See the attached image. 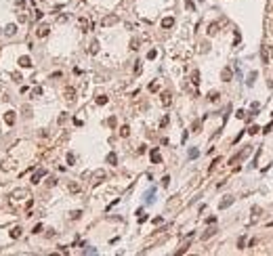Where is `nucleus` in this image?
Returning <instances> with one entry per match:
<instances>
[{
  "label": "nucleus",
  "mask_w": 273,
  "mask_h": 256,
  "mask_svg": "<svg viewBox=\"0 0 273 256\" xmlns=\"http://www.w3.org/2000/svg\"><path fill=\"white\" fill-rule=\"evenodd\" d=\"M25 197H30V191H25V189H15L11 193V201H23Z\"/></svg>",
  "instance_id": "nucleus-1"
},
{
  "label": "nucleus",
  "mask_w": 273,
  "mask_h": 256,
  "mask_svg": "<svg viewBox=\"0 0 273 256\" xmlns=\"http://www.w3.org/2000/svg\"><path fill=\"white\" fill-rule=\"evenodd\" d=\"M248 153H250V147H246V149H242L240 153H235V155L231 157V160H229V164H235V162H240L242 157H246V155H248Z\"/></svg>",
  "instance_id": "nucleus-2"
},
{
  "label": "nucleus",
  "mask_w": 273,
  "mask_h": 256,
  "mask_svg": "<svg viewBox=\"0 0 273 256\" xmlns=\"http://www.w3.org/2000/svg\"><path fill=\"white\" fill-rule=\"evenodd\" d=\"M48 32H50V28H48L46 23H42V25H38L36 36H38V38H46V36H48Z\"/></svg>",
  "instance_id": "nucleus-3"
},
{
  "label": "nucleus",
  "mask_w": 273,
  "mask_h": 256,
  "mask_svg": "<svg viewBox=\"0 0 273 256\" xmlns=\"http://www.w3.org/2000/svg\"><path fill=\"white\" fill-rule=\"evenodd\" d=\"M78 25H80V30H82V32H88V30L93 28L91 21L86 19V17H80V19H78Z\"/></svg>",
  "instance_id": "nucleus-4"
},
{
  "label": "nucleus",
  "mask_w": 273,
  "mask_h": 256,
  "mask_svg": "<svg viewBox=\"0 0 273 256\" xmlns=\"http://www.w3.org/2000/svg\"><path fill=\"white\" fill-rule=\"evenodd\" d=\"M65 101H67V103H74V101H76V90H74L72 86L65 88Z\"/></svg>",
  "instance_id": "nucleus-5"
},
{
  "label": "nucleus",
  "mask_w": 273,
  "mask_h": 256,
  "mask_svg": "<svg viewBox=\"0 0 273 256\" xmlns=\"http://www.w3.org/2000/svg\"><path fill=\"white\" fill-rule=\"evenodd\" d=\"M160 101H162L164 107H170V103H172V95H170V92H162V95H160Z\"/></svg>",
  "instance_id": "nucleus-6"
},
{
  "label": "nucleus",
  "mask_w": 273,
  "mask_h": 256,
  "mask_svg": "<svg viewBox=\"0 0 273 256\" xmlns=\"http://www.w3.org/2000/svg\"><path fill=\"white\" fill-rule=\"evenodd\" d=\"M44 174H46V170H44V168L36 170V172H34V176H32V185H38V183H40V179H42Z\"/></svg>",
  "instance_id": "nucleus-7"
},
{
  "label": "nucleus",
  "mask_w": 273,
  "mask_h": 256,
  "mask_svg": "<svg viewBox=\"0 0 273 256\" xmlns=\"http://www.w3.org/2000/svg\"><path fill=\"white\" fill-rule=\"evenodd\" d=\"M116 23H118V15H107V17L103 19V25H105V28H109V25H116Z\"/></svg>",
  "instance_id": "nucleus-8"
},
{
  "label": "nucleus",
  "mask_w": 273,
  "mask_h": 256,
  "mask_svg": "<svg viewBox=\"0 0 273 256\" xmlns=\"http://www.w3.org/2000/svg\"><path fill=\"white\" fill-rule=\"evenodd\" d=\"M172 25H174V17H164L162 19V28L164 30H170Z\"/></svg>",
  "instance_id": "nucleus-9"
},
{
  "label": "nucleus",
  "mask_w": 273,
  "mask_h": 256,
  "mask_svg": "<svg viewBox=\"0 0 273 256\" xmlns=\"http://www.w3.org/2000/svg\"><path fill=\"white\" fill-rule=\"evenodd\" d=\"M221 78H223V82H229L233 78V72H231V67H225L223 69V74H221Z\"/></svg>",
  "instance_id": "nucleus-10"
},
{
  "label": "nucleus",
  "mask_w": 273,
  "mask_h": 256,
  "mask_svg": "<svg viewBox=\"0 0 273 256\" xmlns=\"http://www.w3.org/2000/svg\"><path fill=\"white\" fill-rule=\"evenodd\" d=\"M4 122H6L8 126H13L15 124V111H6L4 113Z\"/></svg>",
  "instance_id": "nucleus-11"
},
{
  "label": "nucleus",
  "mask_w": 273,
  "mask_h": 256,
  "mask_svg": "<svg viewBox=\"0 0 273 256\" xmlns=\"http://www.w3.org/2000/svg\"><path fill=\"white\" fill-rule=\"evenodd\" d=\"M231 204H233V197H231V195H227V197L221 201V204H218V208H221V210H225V208H229Z\"/></svg>",
  "instance_id": "nucleus-12"
},
{
  "label": "nucleus",
  "mask_w": 273,
  "mask_h": 256,
  "mask_svg": "<svg viewBox=\"0 0 273 256\" xmlns=\"http://www.w3.org/2000/svg\"><path fill=\"white\" fill-rule=\"evenodd\" d=\"M4 34H6V36H15V34H17V25L15 23H8L6 30H4Z\"/></svg>",
  "instance_id": "nucleus-13"
},
{
  "label": "nucleus",
  "mask_w": 273,
  "mask_h": 256,
  "mask_svg": "<svg viewBox=\"0 0 273 256\" xmlns=\"http://www.w3.org/2000/svg\"><path fill=\"white\" fill-rule=\"evenodd\" d=\"M19 65L21 67H32V59L25 55V57H19Z\"/></svg>",
  "instance_id": "nucleus-14"
},
{
  "label": "nucleus",
  "mask_w": 273,
  "mask_h": 256,
  "mask_svg": "<svg viewBox=\"0 0 273 256\" xmlns=\"http://www.w3.org/2000/svg\"><path fill=\"white\" fill-rule=\"evenodd\" d=\"M151 162H153V164H160V162H162V155H160L158 149H153V151H151Z\"/></svg>",
  "instance_id": "nucleus-15"
},
{
  "label": "nucleus",
  "mask_w": 273,
  "mask_h": 256,
  "mask_svg": "<svg viewBox=\"0 0 273 256\" xmlns=\"http://www.w3.org/2000/svg\"><path fill=\"white\" fill-rule=\"evenodd\" d=\"M88 52H91V55H95V52H99V42H97V40H93V42H91V46H88Z\"/></svg>",
  "instance_id": "nucleus-16"
},
{
  "label": "nucleus",
  "mask_w": 273,
  "mask_h": 256,
  "mask_svg": "<svg viewBox=\"0 0 273 256\" xmlns=\"http://www.w3.org/2000/svg\"><path fill=\"white\" fill-rule=\"evenodd\" d=\"M214 233H216V229H214V227H210V229H206V233L202 235V239H208V237H212Z\"/></svg>",
  "instance_id": "nucleus-17"
},
{
  "label": "nucleus",
  "mask_w": 273,
  "mask_h": 256,
  "mask_svg": "<svg viewBox=\"0 0 273 256\" xmlns=\"http://www.w3.org/2000/svg\"><path fill=\"white\" fill-rule=\"evenodd\" d=\"M216 32H218V23H210L208 25V34L212 36V34H216Z\"/></svg>",
  "instance_id": "nucleus-18"
},
{
  "label": "nucleus",
  "mask_w": 273,
  "mask_h": 256,
  "mask_svg": "<svg viewBox=\"0 0 273 256\" xmlns=\"http://www.w3.org/2000/svg\"><path fill=\"white\" fill-rule=\"evenodd\" d=\"M11 237H13V239H17V237H21V227H15L13 231H11Z\"/></svg>",
  "instance_id": "nucleus-19"
},
{
  "label": "nucleus",
  "mask_w": 273,
  "mask_h": 256,
  "mask_svg": "<svg viewBox=\"0 0 273 256\" xmlns=\"http://www.w3.org/2000/svg\"><path fill=\"white\" fill-rule=\"evenodd\" d=\"M107 164H111V166L118 164V155H116V153H109V155H107Z\"/></svg>",
  "instance_id": "nucleus-20"
},
{
  "label": "nucleus",
  "mask_w": 273,
  "mask_h": 256,
  "mask_svg": "<svg viewBox=\"0 0 273 256\" xmlns=\"http://www.w3.org/2000/svg\"><path fill=\"white\" fill-rule=\"evenodd\" d=\"M218 97H221V95H218L216 90H212V92H210V95H208V99H210V101H212V103H216V101H218Z\"/></svg>",
  "instance_id": "nucleus-21"
},
{
  "label": "nucleus",
  "mask_w": 273,
  "mask_h": 256,
  "mask_svg": "<svg viewBox=\"0 0 273 256\" xmlns=\"http://www.w3.org/2000/svg\"><path fill=\"white\" fill-rule=\"evenodd\" d=\"M105 103H107V97H105V95H99V97H97V105H105Z\"/></svg>",
  "instance_id": "nucleus-22"
},
{
  "label": "nucleus",
  "mask_w": 273,
  "mask_h": 256,
  "mask_svg": "<svg viewBox=\"0 0 273 256\" xmlns=\"http://www.w3.org/2000/svg\"><path fill=\"white\" fill-rule=\"evenodd\" d=\"M32 97H34V99H38V97H42V88H34V90H32Z\"/></svg>",
  "instance_id": "nucleus-23"
},
{
  "label": "nucleus",
  "mask_w": 273,
  "mask_h": 256,
  "mask_svg": "<svg viewBox=\"0 0 273 256\" xmlns=\"http://www.w3.org/2000/svg\"><path fill=\"white\" fill-rule=\"evenodd\" d=\"M128 135H130V128L128 126H122L120 128V137H128Z\"/></svg>",
  "instance_id": "nucleus-24"
},
{
  "label": "nucleus",
  "mask_w": 273,
  "mask_h": 256,
  "mask_svg": "<svg viewBox=\"0 0 273 256\" xmlns=\"http://www.w3.org/2000/svg\"><path fill=\"white\" fill-rule=\"evenodd\" d=\"M191 82H193V84H200V74H198V72L191 74Z\"/></svg>",
  "instance_id": "nucleus-25"
},
{
  "label": "nucleus",
  "mask_w": 273,
  "mask_h": 256,
  "mask_svg": "<svg viewBox=\"0 0 273 256\" xmlns=\"http://www.w3.org/2000/svg\"><path fill=\"white\" fill-rule=\"evenodd\" d=\"M69 191H72V193H78V191H80V187H78V183H69Z\"/></svg>",
  "instance_id": "nucleus-26"
},
{
  "label": "nucleus",
  "mask_w": 273,
  "mask_h": 256,
  "mask_svg": "<svg viewBox=\"0 0 273 256\" xmlns=\"http://www.w3.org/2000/svg\"><path fill=\"white\" fill-rule=\"evenodd\" d=\"M17 19H19L21 23H25V21H28V15H25V11H23V13H19V15H17Z\"/></svg>",
  "instance_id": "nucleus-27"
},
{
  "label": "nucleus",
  "mask_w": 273,
  "mask_h": 256,
  "mask_svg": "<svg viewBox=\"0 0 273 256\" xmlns=\"http://www.w3.org/2000/svg\"><path fill=\"white\" fill-rule=\"evenodd\" d=\"M23 113H25V118H32V109H30V105H25V107H23Z\"/></svg>",
  "instance_id": "nucleus-28"
},
{
  "label": "nucleus",
  "mask_w": 273,
  "mask_h": 256,
  "mask_svg": "<svg viewBox=\"0 0 273 256\" xmlns=\"http://www.w3.org/2000/svg\"><path fill=\"white\" fill-rule=\"evenodd\" d=\"M193 132H200V128H202V122H193Z\"/></svg>",
  "instance_id": "nucleus-29"
},
{
  "label": "nucleus",
  "mask_w": 273,
  "mask_h": 256,
  "mask_svg": "<svg viewBox=\"0 0 273 256\" xmlns=\"http://www.w3.org/2000/svg\"><path fill=\"white\" fill-rule=\"evenodd\" d=\"M168 185H170V176H164L162 179V187H168Z\"/></svg>",
  "instance_id": "nucleus-30"
},
{
  "label": "nucleus",
  "mask_w": 273,
  "mask_h": 256,
  "mask_svg": "<svg viewBox=\"0 0 273 256\" xmlns=\"http://www.w3.org/2000/svg\"><path fill=\"white\" fill-rule=\"evenodd\" d=\"M185 6H187V8H189V11H193V8H196V4H193V2H191V0H185Z\"/></svg>",
  "instance_id": "nucleus-31"
},
{
  "label": "nucleus",
  "mask_w": 273,
  "mask_h": 256,
  "mask_svg": "<svg viewBox=\"0 0 273 256\" xmlns=\"http://www.w3.org/2000/svg\"><path fill=\"white\" fill-rule=\"evenodd\" d=\"M76 162V155L74 153H67V164H74Z\"/></svg>",
  "instance_id": "nucleus-32"
},
{
  "label": "nucleus",
  "mask_w": 273,
  "mask_h": 256,
  "mask_svg": "<svg viewBox=\"0 0 273 256\" xmlns=\"http://www.w3.org/2000/svg\"><path fill=\"white\" fill-rule=\"evenodd\" d=\"M95 179H105V172L103 170H97L95 172Z\"/></svg>",
  "instance_id": "nucleus-33"
},
{
  "label": "nucleus",
  "mask_w": 273,
  "mask_h": 256,
  "mask_svg": "<svg viewBox=\"0 0 273 256\" xmlns=\"http://www.w3.org/2000/svg\"><path fill=\"white\" fill-rule=\"evenodd\" d=\"M130 48H133V50H137V48H139V40H137V38L130 42Z\"/></svg>",
  "instance_id": "nucleus-34"
},
{
  "label": "nucleus",
  "mask_w": 273,
  "mask_h": 256,
  "mask_svg": "<svg viewBox=\"0 0 273 256\" xmlns=\"http://www.w3.org/2000/svg\"><path fill=\"white\" fill-rule=\"evenodd\" d=\"M80 216H82V212H80V210H76V212H72V218H74V220H78Z\"/></svg>",
  "instance_id": "nucleus-35"
},
{
  "label": "nucleus",
  "mask_w": 273,
  "mask_h": 256,
  "mask_svg": "<svg viewBox=\"0 0 273 256\" xmlns=\"http://www.w3.org/2000/svg\"><path fill=\"white\" fill-rule=\"evenodd\" d=\"M42 231H44V227H42V225H36V227H34V233H42Z\"/></svg>",
  "instance_id": "nucleus-36"
},
{
  "label": "nucleus",
  "mask_w": 273,
  "mask_h": 256,
  "mask_svg": "<svg viewBox=\"0 0 273 256\" xmlns=\"http://www.w3.org/2000/svg\"><path fill=\"white\" fill-rule=\"evenodd\" d=\"M149 90L156 92V90H158V82H151V84H149Z\"/></svg>",
  "instance_id": "nucleus-37"
},
{
  "label": "nucleus",
  "mask_w": 273,
  "mask_h": 256,
  "mask_svg": "<svg viewBox=\"0 0 273 256\" xmlns=\"http://www.w3.org/2000/svg\"><path fill=\"white\" fill-rule=\"evenodd\" d=\"M254 78H256V72H252V74H250V80H248V84H250V86L254 84Z\"/></svg>",
  "instance_id": "nucleus-38"
},
{
  "label": "nucleus",
  "mask_w": 273,
  "mask_h": 256,
  "mask_svg": "<svg viewBox=\"0 0 273 256\" xmlns=\"http://www.w3.org/2000/svg\"><path fill=\"white\" fill-rule=\"evenodd\" d=\"M156 55H158L156 50H149V52H147V59H156Z\"/></svg>",
  "instance_id": "nucleus-39"
},
{
  "label": "nucleus",
  "mask_w": 273,
  "mask_h": 256,
  "mask_svg": "<svg viewBox=\"0 0 273 256\" xmlns=\"http://www.w3.org/2000/svg\"><path fill=\"white\" fill-rule=\"evenodd\" d=\"M11 78H13L15 82H21V76H19V74H11Z\"/></svg>",
  "instance_id": "nucleus-40"
},
{
  "label": "nucleus",
  "mask_w": 273,
  "mask_h": 256,
  "mask_svg": "<svg viewBox=\"0 0 273 256\" xmlns=\"http://www.w3.org/2000/svg\"><path fill=\"white\" fill-rule=\"evenodd\" d=\"M189 157H198V149H189Z\"/></svg>",
  "instance_id": "nucleus-41"
},
{
  "label": "nucleus",
  "mask_w": 273,
  "mask_h": 256,
  "mask_svg": "<svg viewBox=\"0 0 273 256\" xmlns=\"http://www.w3.org/2000/svg\"><path fill=\"white\" fill-rule=\"evenodd\" d=\"M248 132H250V135H256V132H258V126H250Z\"/></svg>",
  "instance_id": "nucleus-42"
},
{
  "label": "nucleus",
  "mask_w": 273,
  "mask_h": 256,
  "mask_svg": "<svg viewBox=\"0 0 273 256\" xmlns=\"http://www.w3.org/2000/svg\"><path fill=\"white\" fill-rule=\"evenodd\" d=\"M55 183H57V179H53V176H50V179L46 181V185H48V187H53V185H55Z\"/></svg>",
  "instance_id": "nucleus-43"
},
{
  "label": "nucleus",
  "mask_w": 273,
  "mask_h": 256,
  "mask_svg": "<svg viewBox=\"0 0 273 256\" xmlns=\"http://www.w3.org/2000/svg\"><path fill=\"white\" fill-rule=\"evenodd\" d=\"M107 124L113 128V126H116V118H109V120H107Z\"/></svg>",
  "instance_id": "nucleus-44"
},
{
  "label": "nucleus",
  "mask_w": 273,
  "mask_h": 256,
  "mask_svg": "<svg viewBox=\"0 0 273 256\" xmlns=\"http://www.w3.org/2000/svg\"><path fill=\"white\" fill-rule=\"evenodd\" d=\"M15 4H17V6H23V8H25V0H15Z\"/></svg>",
  "instance_id": "nucleus-45"
},
{
  "label": "nucleus",
  "mask_w": 273,
  "mask_h": 256,
  "mask_svg": "<svg viewBox=\"0 0 273 256\" xmlns=\"http://www.w3.org/2000/svg\"><path fill=\"white\" fill-rule=\"evenodd\" d=\"M166 124H168V118H166V116H164V118H162V122H160V126H162V128H164V126H166Z\"/></svg>",
  "instance_id": "nucleus-46"
}]
</instances>
